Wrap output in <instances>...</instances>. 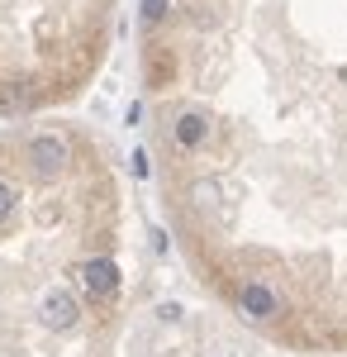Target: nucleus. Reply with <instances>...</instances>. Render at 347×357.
<instances>
[{"mask_svg": "<svg viewBox=\"0 0 347 357\" xmlns=\"http://www.w3.org/2000/svg\"><path fill=\"white\" fill-rule=\"evenodd\" d=\"M148 172L247 329L347 348V0H138Z\"/></svg>", "mask_w": 347, "mask_h": 357, "instance_id": "obj_1", "label": "nucleus"}, {"mask_svg": "<svg viewBox=\"0 0 347 357\" xmlns=\"http://www.w3.org/2000/svg\"><path fill=\"white\" fill-rule=\"evenodd\" d=\"M124 0H0V119H53L100 77Z\"/></svg>", "mask_w": 347, "mask_h": 357, "instance_id": "obj_2", "label": "nucleus"}]
</instances>
